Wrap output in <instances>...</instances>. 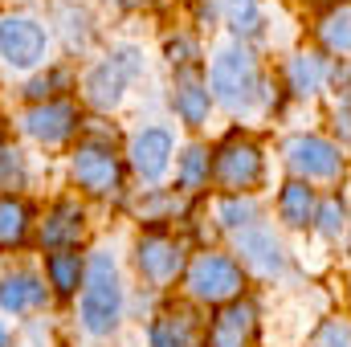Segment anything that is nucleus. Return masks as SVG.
Returning <instances> with one entry per match:
<instances>
[{
    "instance_id": "f8f14e48",
    "label": "nucleus",
    "mask_w": 351,
    "mask_h": 347,
    "mask_svg": "<svg viewBox=\"0 0 351 347\" xmlns=\"http://www.w3.org/2000/svg\"><path fill=\"white\" fill-rule=\"evenodd\" d=\"M172 168V135L164 127H147L131 139V172L147 184L164 180V172Z\"/></svg>"
},
{
    "instance_id": "423d86ee",
    "label": "nucleus",
    "mask_w": 351,
    "mask_h": 347,
    "mask_svg": "<svg viewBox=\"0 0 351 347\" xmlns=\"http://www.w3.org/2000/svg\"><path fill=\"white\" fill-rule=\"evenodd\" d=\"M70 176L90 196H119V188H123V164H119L114 147L110 143H94V139L74 147Z\"/></svg>"
},
{
    "instance_id": "c756f323",
    "label": "nucleus",
    "mask_w": 351,
    "mask_h": 347,
    "mask_svg": "<svg viewBox=\"0 0 351 347\" xmlns=\"http://www.w3.org/2000/svg\"><path fill=\"white\" fill-rule=\"evenodd\" d=\"M164 49H168V62H172V66H192V62H196V41L184 37V33H180V37H168Z\"/></svg>"
},
{
    "instance_id": "7ed1b4c3",
    "label": "nucleus",
    "mask_w": 351,
    "mask_h": 347,
    "mask_svg": "<svg viewBox=\"0 0 351 347\" xmlns=\"http://www.w3.org/2000/svg\"><path fill=\"white\" fill-rule=\"evenodd\" d=\"M184 286L192 298L208 302V307H225V302H237L241 290H245V274H241V261L229 258V254H217V250H204L188 261L184 270Z\"/></svg>"
},
{
    "instance_id": "4468645a",
    "label": "nucleus",
    "mask_w": 351,
    "mask_h": 347,
    "mask_svg": "<svg viewBox=\"0 0 351 347\" xmlns=\"http://www.w3.org/2000/svg\"><path fill=\"white\" fill-rule=\"evenodd\" d=\"M86 233V213L78 200H58L41 221V250H74Z\"/></svg>"
},
{
    "instance_id": "a878e982",
    "label": "nucleus",
    "mask_w": 351,
    "mask_h": 347,
    "mask_svg": "<svg viewBox=\"0 0 351 347\" xmlns=\"http://www.w3.org/2000/svg\"><path fill=\"white\" fill-rule=\"evenodd\" d=\"M29 184V168H25V156L21 152H0V188H8V196L16 192V188H25Z\"/></svg>"
},
{
    "instance_id": "aec40b11",
    "label": "nucleus",
    "mask_w": 351,
    "mask_h": 347,
    "mask_svg": "<svg viewBox=\"0 0 351 347\" xmlns=\"http://www.w3.org/2000/svg\"><path fill=\"white\" fill-rule=\"evenodd\" d=\"M319 41H323V49L351 58V0H335L319 16Z\"/></svg>"
},
{
    "instance_id": "6ab92c4d",
    "label": "nucleus",
    "mask_w": 351,
    "mask_h": 347,
    "mask_svg": "<svg viewBox=\"0 0 351 347\" xmlns=\"http://www.w3.org/2000/svg\"><path fill=\"white\" fill-rule=\"evenodd\" d=\"M45 278H49V286L62 294V298H70V294H78V286L86 282V261L78 250H53L49 258H45Z\"/></svg>"
},
{
    "instance_id": "9d476101",
    "label": "nucleus",
    "mask_w": 351,
    "mask_h": 347,
    "mask_svg": "<svg viewBox=\"0 0 351 347\" xmlns=\"http://www.w3.org/2000/svg\"><path fill=\"white\" fill-rule=\"evenodd\" d=\"M254 339H258V307L250 298L217 307L204 331V347H254Z\"/></svg>"
},
{
    "instance_id": "2f4dec72",
    "label": "nucleus",
    "mask_w": 351,
    "mask_h": 347,
    "mask_svg": "<svg viewBox=\"0 0 351 347\" xmlns=\"http://www.w3.org/2000/svg\"><path fill=\"white\" fill-rule=\"evenodd\" d=\"M0 347H8V327H4V319H0Z\"/></svg>"
},
{
    "instance_id": "20e7f679",
    "label": "nucleus",
    "mask_w": 351,
    "mask_h": 347,
    "mask_svg": "<svg viewBox=\"0 0 351 347\" xmlns=\"http://www.w3.org/2000/svg\"><path fill=\"white\" fill-rule=\"evenodd\" d=\"M213 176L229 196H250L265 180V156L262 147L245 135H229L217 152H213Z\"/></svg>"
},
{
    "instance_id": "bb28decb",
    "label": "nucleus",
    "mask_w": 351,
    "mask_h": 347,
    "mask_svg": "<svg viewBox=\"0 0 351 347\" xmlns=\"http://www.w3.org/2000/svg\"><path fill=\"white\" fill-rule=\"evenodd\" d=\"M66 86H70V70H49L45 78L29 82L25 94H29L33 102H53V94H58V90H66Z\"/></svg>"
},
{
    "instance_id": "ddd939ff",
    "label": "nucleus",
    "mask_w": 351,
    "mask_h": 347,
    "mask_svg": "<svg viewBox=\"0 0 351 347\" xmlns=\"http://www.w3.org/2000/svg\"><path fill=\"white\" fill-rule=\"evenodd\" d=\"M237 254H241V261H245L250 270H258L265 278L286 270V250H282V241L274 237V229L262 225V221L237 233Z\"/></svg>"
},
{
    "instance_id": "2eb2a0df",
    "label": "nucleus",
    "mask_w": 351,
    "mask_h": 347,
    "mask_svg": "<svg viewBox=\"0 0 351 347\" xmlns=\"http://www.w3.org/2000/svg\"><path fill=\"white\" fill-rule=\"evenodd\" d=\"M152 347H200V323L188 307H168L152 323Z\"/></svg>"
},
{
    "instance_id": "39448f33",
    "label": "nucleus",
    "mask_w": 351,
    "mask_h": 347,
    "mask_svg": "<svg viewBox=\"0 0 351 347\" xmlns=\"http://www.w3.org/2000/svg\"><path fill=\"white\" fill-rule=\"evenodd\" d=\"M139 70H143V53H139L135 45L114 49L110 58H102V62L86 74V82H82L86 102H90V106H98V110L119 106V102H123V94H127V86L139 78Z\"/></svg>"
},
{
    "instance_id": "0eeeda50",
    "label": "nucleus",
    "mask_w": 351,
    "mask_h": 347,
    "mask_svg": "<svg viewBox=\"0 0 351 347\" xmlns=\"http://www.w3.org/2000/svg\"><path fill=\"white\" fill-rule=\"evenodd\" d=\"M135 265H139V274L152 282V286H168L176 278H184V270H188V250H184V241L172 237V233H143L139 241H135Z\"/></svg>"
},
{
    "instance_id": "f03ea898",
    "label": "nucleus",
    "mask_w": 351,
    "mask_h": 347,
    "mask_svg": "<svg viewBox=\"0 0 351 347\" xmlns=\"http://www.w3.org/2000/svg\"><path fill=\"white\" fill-rule=\"evenodd\" d=\"M123 319V286L110 254H94L82 282V327L90 335H110Z\"/></svg>"
},
{
    "instance_id": "393cba45",
    "label": "nucleus",
    "mask_w": 351,
    "mask_h": 347,
    "mask_svg": "<svg viewBox=\"0 0 351 347\" xmlns=\"http://www.w3.org/2000/svg\"><path fill=\"white\" fill-rule=\"evenodd\" d=\"M225 25L237 37H254L262 29V8L258 0H225Z\"/></svg>"
},
{
    "instance_id": "9b49d317",
    "label": "nucleus",
    "mask_w": 351,
    "mask_h": 347,
    "mask_svg": "<svg viewBox=\"0 0 351 347\" xmlns=\"http://www.w3.org/2000/svg\"><path fill=\"white\" fill-rule=\"evenodd\" d=\"M25 135L53 147V143H66L74 131H78V106L66 102V98H53V102H33L21 119Z\"/></svg>"
},
{
    "instance_id": "412c9836",
    "label": "nucleus",
    "mask_w": 351,
    "mask_h": 347,
    "mask_svg": "<svg viewBox=\"0 0 351 347\" xmlns=\"http://www.w3.org/2000/svg\"><path fill=\"white\" fill-rule=\"evenodd\" d=\"M33 213L21 196H0V250H21L29 241Z\"/></svg>"
},
{
    "instance_id": "1a4fd4ad",
    "label": "nucleus",
    "mask_w": 351,
    "mask_h": 347,
    "mask_svg": "<svg viewBox=\"0 0 351 347\" xmlns=\"http://www.w3.org/2000/svg\"><path fill=\"white\" fill-rule=\"evenodd\" d=\"M286 164L298 172V180H335L343 172V152L323 135H290Z\"/></svg>"
},
{
    "instance_id": "b1692460",
    "label": "nucleus",
    "mask_w": 351,
    "mask_h": 347,
    "mask_svg": "<svg viewBox=\"0 0 351 347\" xmlns=\"http://www.w3.org/2000/svg\"><path fill=\"white\" fill-rule=\"evenodd\" d=\"M217 217H221V225H225V229L241 233V229L258 225V204H254V196H221Z\"/></svg>"
},
{
    "instance_id": "a211bd4d",
    "label": "nucleus",
    "mask_w": 351,
    "mask_h": 347,
    "mask_svg": "<svg viewBox=\"0 0 351 347\" xmlns=\"http://www.w3.org/2000/svg\"><path fill=\"white\" fill-rule=\"evenodd\" d=\"M45 298H49L45 282H41L37 274H29V270L8 274V278L0 282V307H4V311H12V315L37 311V307H45Z\"/></svg>"
},
{
    "instance_id": "f3484780",
    "label": "nucleus",
    "mask_w": 351,
    "mask_h": 347,
    "mask_svg": "<svg viewBox=\"0 0 351 347\" xmlns=\"http://www.w3.org/2000/svg\"><path fill=\"white\" fill-rule=\"evenodd\" d=\"M315 213H319L315 188L306 180H286L282 192H278V217H282V225L306 229V225H315Z\"/></svg>"
},
{
    "instance_id": "4be33fe9",
    "label": "nucleus",
    "mask_w": 351,
    "mask_h": 347,
    "mask_svg": "<svg viewBox=\"0 0 351 347\" xmlns=\"http://www.w3.org/2000/svg\"><path fill=\"white\" fill-rule=\"evenodd\" d=\"M323 78H327V66H323V58H319V53H311V49L294 53V58H290V66H286V82H290V90H294L298 98L315 94V90L323 86Z\"/></svg>"
},
{
    "instance_id": "5701e85b",
    "label": "nucleus",
    "mask_w": 351,
    "mask_h": 347,
    "mask_svg": "<svg viewBox=\"0 0 351 347\" xmlns=\"http://www.w3.org/2000/svg\"><path fill=\"white\" fill-rule=\"evenodd\" d=\"M208 172H213L208 147H200V143L184 147V156H180V164H176V180H180V192H196V188H204V184H208Z\"/></svg>"
},
{
    "instance_id": "6e6552de",
    "label": "nucleus",
    "mask_w": 351,
    "mask_h": 347,
    "mask_svg": "<svg viewBox=\"0 0 351 347\" xmlns=\"http://www.w3.org/2000/svg\"><path fill=\"white\" fill-rule=\"evenodd\" d=\"M49 33L33 16H0V58L12 70H33L45 62Z\"/></svg>"
},
{
    "instance_id": "c85d7f7f",
    "label": "nucleus",
    "mask_w": 351,
    "mask_h": 347,
    "mask_svg": "<svg viewBox=\"0 0 351 347\" xmlns=\"http://www.w3.org/2000/svg\"><path fill=\"white\" fill-rule=\"evenodd\" d=\"M315 229L323 237H339L343 233V204L339 200H323L319 213H315Z\"/></svg>"
},
{
    "instance_id": "7c9ffc66",
    "label": "nucleus",
    "mask_w": 351,
    "mask_h": 347,
    "mask_svg": "<svg viewBox=\"0 0 351 347\" xmlns=\"http://www.w3.org/2000/svg\"><path fill=\"white\" fill-rule=\"evenodd\" d=\"M119 8H147V4H156V0H114Z\"/></svg>"
},
{
    "instance_id": "f257e3e1",
    "label": "nucleus",
    "mask_w": 351,
    "mask_h": 347,
    "mask_svg": "<svg viewBox=\"0 0 351 347\" xmlns=\"http://www.w3.org/2000/svg\"><path fill=\"white\" fill-rule=\"evenodd\" d=\"M208 94L233 115L250 110L262 98V66H258V58L245 45L221 49L213 58V66H208Z\"/></svg>"
},
{
    "instance_id": "cd10ccee",
    "label": "nucleus",
    "mask_w": 351,
    "mask_h": 347,
    "mask_svg": "<svg viewBox=\"0 0 351 347\" xmlns=\"http://www.w3.org/2000/svg\"><path fill=\"white\" fill-rule=\"evenodd\" d=\"M311 347H351V323L348 319H327V323L315 331Z\"/></svg>"
},
{
    "instance_id": "dca6fc26",
    "label": "nucleus",
    "mask_w": 351,
    "mask_h": 347,
    "mask_svg": "<svg viewBox=\"0 0 351 347\" xmlns=\"http://www.w3.org/2000/svg\"><path fill=\"white\" fill-rule=\"evenodd\" d=\"M176 115L188 123V127H204L208 119V106H213V94H208V82H200L192 70H180L176 74Z\"/></svg>"
}]
</instances>
